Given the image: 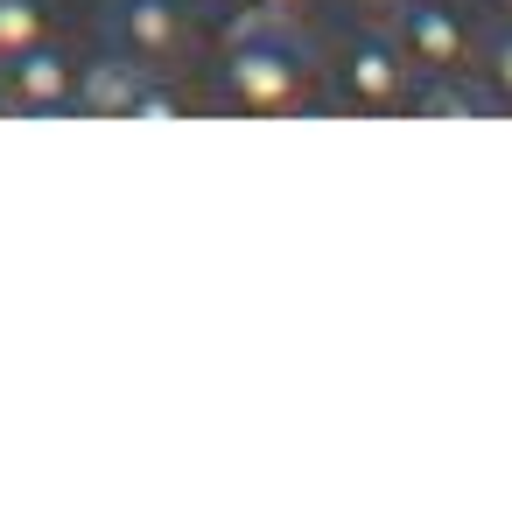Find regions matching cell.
Returning a JSON list of instances; mask_svg holds the SVG:
<instances>
[{"label": "cell", "mask_w": 512, "mask_h": 512, "mask_svg": "<svg viewBox=\"0 0 512 512\" xmlns=\"http://www.w3.org/2000/svg\"><path fill=\"white\" fill-rule=\"evenodd\" d=\"M29 29H36V15L22 8V0H0V43H22Z\"/></svg>", "instance_id": "6da1fadb"}]
</instances>
